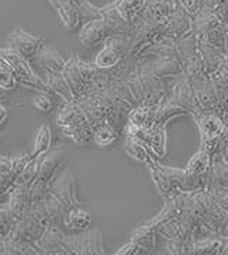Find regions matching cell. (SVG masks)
I'll use <instances>...</instances> for the list:
<instances>
[{
	"mask_svg": "<svg viewBox=\"0 0 228 255\" xmlns=\"http://www.w3.org/2000/svg\"><path fill=\"white\" fill-rule=\"evenodd\" d=\"M36 248L39 254L46 255L104 254L103 237L96 228H89L77 235H69L59 225H52L36 244Z\"/></svg>",
	"mask_w": 228,
	"mask_h": 255,
	"instance_id": "cell-1",
	"label": "cell"
},
{
	"mask_svg": "<svg viewBox=\"0 0 228 255\" xmlns=\"http://www.w3.org/2000/svg\"><path fill=\"white\" fill-rule=\"evenodd\" d=\"M42 203L47 211L52 225H59V227L62 225L64 217L72 208L82 205L77 198L76 178L67 164L54 178Z\"/></svg>",
	"mask_w": 228,
	"mask_h": 255,
	"instance_id": "cell-2",
	"label": "cell"
},
{
	"mask_svg": "<svg viewBox=\"0 0 228 255\" xmlns=\"http://www.w3.org/2000/svg\"><path fill=\"white\" fill-rule=\"evenodd\" d=\"M57 127L62 134L77 145L93 143L94 128L82 107L76 102L64 104L57 117Z\"/></svg>",
	"mask_w": 228,
	"mask_h": 255,
	"instance_id": "cell-3",
	"label": "cell"
},
{
	"mask_svg": "<svg viewBox=\"0 0 228 255\" xmlns=\"http://www.w3.org/2000/svg\"><path fill=\"white\" fill-rule=\"evenodd\" d=\"M66 147L64 145H57L56 148H52L49 153L46 154L39 164L36 177L30 185L31 191V201L33 204L40 203L46 193L49 191L50 185L54 181V178L59 175V173L63 170V167L67 163L62 161L63 153Z\"/></svg>",
	"mask_w": 228,
	"mask_h": 255,
	"instance_id": "cell-4",
	"label": "cell"
},
{
	"mask_svg": "<svg viewBox=\"0 0 228 255\" xmlns=\"http://www.w3.org/2000/svg\"><path fill=\"white\" fill-rule=\"evenodd\" d=\"M96 72H97V67L94 63L83 61L80 59L79 53L76 51H72L69 54V59L66 60V66L62 74L67 84L70 86L76 100L93 90Z\"/></svg>",
	"mask_w": 228,
	"mask_h": 255,
	"instance_id": "cell-5",
	"label": "cell"
},
{
	"mask_svg": "<svg viewBox=\"0 0 228 255\" xmlns=\"http://www.w3.org/2000/svg\"><path fill=\"white\" fill-rule=\"evenodd\" d=\"M0 59H3L13 69L17 84L23 89L30 90V92L50 94L47 83L31 69L30 61L21 57L20 54L16 53L11 47H0Z\"/></svg>",
	"mask_w": 228,
	"mask_h": 255,
	"instance_id": "cell-6",
	"label": "cell"
},
{
	"mask_svg": "<svg viewBox=\"0 0 228 255\" xmlns=\"http://www.w3.org/2000/svg\"><path fill=\"white\" fill-rule=\"evenodd\" d=\"M127 36H109L102 50L97 53L94 64L100 70H110L118 66L127 56Z\"/></svg>",
	"mask_w": 228,
	"mask_h": 255,
	"instance_id": "cell-7",
	"label": "cell"
},
{
	"mask_svg": "<svg viewBox=\"0 0 228 255\" xmlns=\"http://www.w3.org/2000/svg\"><path fill=\"white\" fill-rule=\"evenodd\" d=\"M50 228V227H49ZM47 231V227L43 225L34 215L31 214L30 211L24 217H21L20 220H17L13 228H11L10 234L7 235L9 238L21 243V244L34 245L40 241L44 233Z\"/></svg>",
	"mask_w": 228,
	"mask_h": 255,
	"instance_id": "cell-8",
	"label": "cell"
},
{
	"mask_svg": "<svg viewBox=\"0 0 228 255\" xmlns=\"http://www.w3.org/2000/svg\"><path fill=\"white\" fill-rule=\"evenodd\" d=\"M43 46H44V40L42 37H37L23 29H14L9 36V47L29 61L37 57Z\"/></svg>",
	"mask_w": 228,
	"mask_h": 255,
	"instance_id": "cell-9",
	"label": "cell"
},
{
	"mask_svg": "<svg viewBox=\"0 0 228 255\" xmlns=\"http://www.w3.org/2000/svg\"><path fill=\"white\" fill-rule=\"evenodd\" d=\"M198 124L200 133H201V141H207L213 138L221 137L226 130V122L213 110H198L191 114Z\"/></svg>",
	"mask_w": 228,
	"mask_h": 255,
	"instance_id": "cell-10",
	"label": "cell"
},
{
	"mask_svg": "<svg viewBox=\"0 0 228 255\" xmlns=\"http://www.w3.org/2000/svg\"><path fill=\"white\" fill-rule=\"evenodd\" d=\"M109 36H110V30L106 20L103 17H94L84 23L79 34V39L86 47H93L99 43H104Z\"/></svg>",
	"mask_w": 228,
	"mask_h": 255,
	"instance_id": "cell-11",
	"label": "cell"
},
{
	"mask_svg": "<svg viewBox=\"0 0 228 255\" xmlns=\"http://www.w3.org/2000/svg\"><path fill=\"white\" fill-rule=\"evenodd\" d=\"M59 14V19L67 30H74L82 23L80 6L77 0H47Z\"/></svg>",
	"mask_w": 228,
	"mask_h": 255,
	"instance_id": "cell-12",
	"label": "cell"
},
{
	"mask_svg": "<svg viewBox=\"0 0 228 255\" xmlns=\"http://www.w3.org/2000/svg\"><path fill=\"white\" fill-rule=\"evenodd\" d=\"M44 82L47 83L50 94L56 102H59L62 106L69 104V103L76 102V97L73 94L70 86L67 84L66 79L63 77L62 73H49L44 74Z\"/></svg>",
	"mask_w": 228,
	"mask_h": 255,
	"instance_id": "cell-13",
	"label": "cell"
},
{
	"mask_svg": "<svg viewBox=\"0 0 228 255\" xmlns=\"http://www.w3.org/2000/svg\"><path fill=\"white\" fill-rule=\"evenodd\" d=\"M31 204L33 201H31V191L29 187H19V185L13 187L7 205L16 221L30 211Z\"/></svg>",
	"mask_w": 228,
	"mask_h": 255,
	"instance_id": "cell-14",
	"label": "cell"
},
{
	"mask_svg": "<svg viewBox=\"0 0 228 255\" xmlns=\"http://www.w3.org/2000/svg\"><path fill=\"white\" fill-rule=\"evenodd\" d=\"M145 147L156 160H161L167 154V131L164 124L156 123L148 128V137L145 141Z\"/></svg>",
	"mask_w": 228,
	"mask_h": 255,
	"instance_id": "cell-15",
	"label": "cell"
},
{
	"mask_svg": "<svg viewBox=\"0 0 228 255\" xmlns=\"http://www.w3.org/2000/svg\"><path fill=\"white\" fill-rule=\"evenodd\" d=\"M158 103L154 106H135L128 112V124L138 128H150L156 124Z\"/></svg>",
	"mask_w": 228,
	"mask_h": 255,
	"instance_id": "cell-16",
	"label": "cell"
},
{
	"mask_svg": "<svg viewBox=\"0 0 228 255\" xmlns=\"http://www.w3.org/2000/svg\"><path fill=\"white\" fill-rule=\"evenodd\" d=\"M92 223H93L92 214H90L89 211L83 210L82 205H80V207H74V208H72V210L67 213V215H66L64 220H63L62 225L63 227H66L67 230L82 233V231L89 230Z\"/></svg>",
	"mask_w": 228,
	"mask_h": 255,
	"instance_id": "cell-17",
	"label": "cell"
},
{
	"mask_svg": "<svg viewBox=\"0 0 228 255\" xmlns=\"http://www.w3.org/2000/svg\"><path fill=\"white\" fill-rule=\"evenodd\" d=\"M39 63L44 69V72L49 73H63L66 60L62 57V54L50 46H43L42 50L37 54Z\"/></svg>",
	"mask_w": 228,
	"mask_h": 255,
	"instance_id": "cell-18",
	"label": "cell"
},
{
	"mask_svg": "<svg viewBox=\"0 0 228 255\" xmlns=\"http://www.w3.org/2000/svg\"><path fill=\"white\" fill-rule=\"evenodd\" d=\"M52 127L49 126V123L42 124V127L39 128V131L36 134V140H34V145L31 150L30 157L36 158V160H42L46 154L52 150Z\"/></svg>",
	"mask_w": 228,
	"mask_h": 255,
	"instance_id": "cell-19",
	"label": "cell"
},
{
	"mask_svg": "<svg viewBox=\"0 0 228 255\" xmlns=\"http://www.w3.org/2000/svg\"><path fill=\"white\" fill-rule=\"evenodd\" d=\"M117 138H118L117 127L110 123H103L94 128L93 144L97 147H102V148L112 147L117 141Z\"/></svg>",
	"mask_w": 228,
	"mask_h": 255,
	"instance_id": "cell-20",
	"label": "cell"
},
{
	"mask_svg": "<svg viewBox=\"0 0 228 255\" xmlns=\"http://www.w3.org/2000/svg\"><path fill=\"white\" fill-rule=\"evenodd\" d=\"M145 3L147 0H117L114 1V6L125 21L131 23L144 9Z\"/></svg>",
	"mask_w": 228,
	"mask_h": 255,
	"instance_id": "cell-21",
	"label": "cell"
},
{
	"mask_svg": "<svg viewBox=\"0 0 228 255\" xmlns=\"http://www.w3.org/2000/svg\"><path fill=\"white\" fill-rule=\"evenodd\" d=\"M124 148H125V153L128 154L131 158H134L137 161H140V163H151L153 160H156L151 153L148 151V148L145 147V144L140 143V141H137L135 138L133 137H130V135H125V144H124Z\"/></svg>",
	"mask_w": 228,
	"mask_h": 255,
	"instance_id": "cell-22",
	"label": "cell"
},
{
	"mask_svg": "<svg viewBox=\"0 0 228 255\" xmlns=\"http://www.w3.org/2000/svg\"><path fill=\"white\" fill-rule=\"evenodd\" d=\"M210 185H220V187H227L228 188V161L226 158L211 160Z\"/></svg>",
	"mask_w": 228,
	"mask_h": 255,
	"instance_id": "cell-23",
	"label": "cell"
},
{
	"mask_svg": "<svg viewBox=\"0 0 228 255\" xmlns=\"http://www.w3.org/2000/svg\"><path fill=\"white\" fill-rule=\"evenodd\" d=\"M210 168H211V157L204 148H201L191 157V160L187 164L186 171L193 175H200V174L210 173Z\"/></svg>",
	"mask_w": 228,
	"mask_h": 255,
	"instance_id": "cell-24",
	"label": "cell"
},
{
	"mask_svg": "<svg viewBox=\"0 0 228 255\" xmlns=\"http://www.w3.org/2000/svg\"><path fill=\"white\" fill-rule=\"evenodd\" d=\"M17 86L19 84H17L13 69L3 59H0V90L13 93L17 89Z\"/></svg>",
	"mask_w": 228,
	"mask_h": 255,
	"instance_id": "cell-25",
	"label": "cell"
},
{
	"mask_svg": "<svg viewBox=\"0 0 228 255\" xmlns=\"http://www.w3.org/2000/svg\"><path fill=\"white\" fill-rule=\"evenodd\" d=\"M42 160H36V158H31L30 161L27 163V165L24 167V170L21 171V174L16 178L14 181V187H29L30 188L31 183L36 177V173H37V168H39V164H40Z\"/></svg>",
	"mask_w": 228,
	"mask_h": 255,
	"instance_id": "cell-26",
	"label": "cell"
},
{
	"mask_svg": "<svg viewBox=\"0 0 228 255\" xmlns=\"http://www.w3.org/2000/svg\"><path fill=\"white\" fill-rule=\"evenodd\" d=\"M14 223H16V218L11 214L7 203H6V205L0 204V240H4L7 235L10 234Z\"/></svg>",
	"mask_w": 228,
	"mask_h": 255,
	"instance_id": "cell-27",
	"label": "cell"
},
{
	"mask_svg": "<svg viewBox=\"0 0 228 255\" xmlns=\"http://www.w3.org/2000/svg\"><path fill=\"white\" fill-rule=\"evenodd\" d=\"M54 99L49 93H37V96L33 99L34 107L40 113H50L54 107Z\"/></svg>",
	"mask_w": 228,
	"mask_h": 255,
	"instance_id": "cell-28",
	"label": "cell"
},
{
	"mask_svg": "<svg viewBox=\"0 0 228 255\" xmlns=\"http://www.w3.org/2000/svg\"><path fill=\"white\" fill-rule=\"evenodd\" d=\"M211 195L214 197V200L218 204L221 205L228 213V188L227 187H220V185H210L208 187Z\"/></svg>",
	"mask_w": 228,
	"mask_h": 255,
	"instance_id": "cell-29",
	"label": "cell"
},
{
	"mask_svg": "<svg viewBox=\"0 0 228 255\" xmlns=\"http://www.w3.org/2000/svg\"><path fill=\"white\" fill-rule=\"evenodd\" d=\"M13 187H14V181L11 178H1L0 177V204H4V198L10 197Z\"/></svg>",
	"mask_w": 228,
	"mask_h": 255,
	"instance_id": "cell-30",
	"label": "cell"
},
{
	"mask_svg": "<svg viewBox=\"0 0 228 255\" xmlns=\"http://www.w3.org/2000/svg\"><path fill=\"white\" fill-rule=\"evenodd\" d=\"M11 171H13V158L0 157V177L1 178H11Z\"/></svg>",
	"mask_w": 228,
	"mask_h": 255,
	"instance_id": "cell-31",
	"label": "cell"
},
{
	"mask_svg": "<svg viewBox=\"0 0 228 255\" xmlns=\"http://www.w3.org/2000/svg\"><path fill=\"white\" fill-rule=\"evenodd\" d=\"M9 107L6 106V103H3V99H0V127L6 123L7 117H9Z\"/></svg>",
	"mask_w": 228,
	"mask_h": 255,
	"instance_id": "cell-32",
	"label": "cell"
},
{
	"mask_svg": "<svg viewBox=\"0 0 228 255\" xmlns=\"http://www.w3.org/2000/svg\"><path fill=\"white\" fill-rule=\"evenodd\" d=\"M181 3L184 4L188 13H196L197 11L198 0H181Z\"/></svg>",
	"mask_w": 228,
	"mask_h": 255,
	"instance_id": "cell-33",
	"label": "cell"
},
{
	"mask_svg": "<svg viewBox=\"0 0 228 255\" xmlns=\"http://www.w3.org/2000/svg\"><path fill=\"white\" fill-rule=\"evenodd\" d=\"M221 237H224V238H228V217L227 220L224 221V224H223V228H221V233H220Z\"/></svg>",
	"mask_w": 228,
	"mask_h": 255,
	"instance_id": "cell-34",
	"label": "cell"
},
{
	"mask_svg": "<svg viewBox=\"0 0 228 255\" xmlns=\"http://www.w3.org/2000/svg\"><path fill=\"white\" fill-rule=\"evenodd\" d=\"M221 254L228 255V238H226V241H224V245H223V250H221Z\"/></svg>",
	"mask_w": 228,
	"mask_h": 255,
	"instance_id": "cell-35",
	"label": "cell"
},
{
	"mask_svg": "<svg viewBox=\"0 0 228 255\" xmlns=\"http://www.w3.org/2000/svg\"><path fill=\"white\" fill-rule=\"evenodd\" d=\"M4 94H6V92H3V90H0V99H3V97H4Z\"/></svg>",
	"mask_w": 228,
	"mask_h": 255,
	"instance_id": "cell-36",
	"label": "cell"
}]
</instances>
